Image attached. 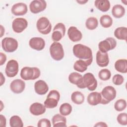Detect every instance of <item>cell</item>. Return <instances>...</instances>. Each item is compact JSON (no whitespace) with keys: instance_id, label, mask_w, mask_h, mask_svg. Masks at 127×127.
Returning a JSON list of instances; mask_svg holds the SVG:
<instances>
[{"instance_id":"6da1fadb","label":"cell","mask_w":127,"mask_h":127,"mask_svg":"<svg viewBox=\"0 0 127 127\" xmlns=\"http://www.w3.org/2000/svg\"><path fill=\"white\" fill-rule=\"evenodd\" d=\"M72 51L76 57L85 62L88 65H90L92 63V52L89 47L81 44H78L74 45Z\"/></svg>"},{"instance_id":"7a4b0ae2","label":"cell","mask_w":127,"mask_h":127,"mask_svg":"<svg viewBox=\"0 0 127 127\" xmlns=\"http://www.w3.org/2000/svg\"><path fill=\"white\" fill-rule=\"evenodd\" d=\"M40 75V70L36 67L25 66L20 71V76L24 80H35Z\"/></svg>"},{"instance_id":"3957f363","label":"cell","mask_w":127,"mask_h":127,"mask_svg":"<svg viewBox=\"0 0 127 127\" xmlns=\"http://www.w3.org/2000/svg\"><path fill=\"white\" fill-rule=\"evenodd\" d=\"M101 95V102L100 104H107L113 100L116 97V90L112 86L105 87L100 93Z\"/></svg>"},{"instance_id":"277c9868","label":"cell","mask_w":127,"mask_h":127,"mask_svg":"<svg viewBox=\"0 0 127 127\" xmlns=\"http://www.w3.org/2000/svg\"><path fill=\"white\" fill-rule=\"evenodd\" d=\"M51 57L55 61H61L64 57V50L62 45L58 42H53L50 47Z\"/></svg>"},{"instance_id":"5b68a950","label":"cell","mask_w":127,"mask_h":127,"mask_svg":"<svg viewBox=\"0 0 127 127\" xmlns=\"http://www.w3.org/2000/svg\"><path fill=\"white\" fill-rule=\"evenodd\" d=\"M97 86V81L92 73L87 72L83 75L81 89L87 88L89 90L93 91L96 89Z\"/></svg>"},{"instance_id":"8992f818","label":"cell","mask_w":127,"mask_h":127,"mask_svg":"<svg viewBox=\"0 0 127 127\" xmlns=\"http://www.w3.org/2000/svg\"><path fill=\"white\" fill-rule=\"evenodd\" d=\"M60 93L56 90L50 91L44 102V106L48 109H53L56 107L60 100Z\"/></svg>"},{"instance_id":"52a82bcc","label":"cell","mask_w":127,"mask_h":127,"mask_svg":"<svg viewBox=\"0 0 127 127\" xmlns=\"http://www.w3.org/2000/svg\"><path fill=\"white\" fill-rule=\"evenodd\" d=\"M36 27L38 31L44 35L50 33L52 29V24L46 17H42L37 20Z\"/></svg>"},{"instance_id":"ba28073f","label":"cell","mask_w":127,"mask_h":127,"mask_svg":"<svg viewBox=\"0 0 127 127\" xmlns=\"http://www.w3.org/2000/svg\"><path fill=\"white\" fill-rule=\"evenodd\" d=\"M18 45L17 41L11 37H5L1 41L2 49L7 53H12L16 51Z\"/></svg>"},{"instance_id":"9c48e42d","label":"cell","mask_w":127,"mask_h":127,"mask_svg":"<svg viewBox=\"0 0 127 127\" xmlns=\"http://www.w3.org/2000/svg\"><path fill=\"white\" fill-rule=\"evenodd\" d=\"M117 46L116 40L112 37H108L98 44L99 51L102 53H107L110 50H113Z\"/></svg>"},{"instance_id":"30bf717a","label":"cell","mask_w":127,"mask_h":127,"mask_svg":"<svg viewBox=\"0 0 127 127\" xmlns=\"http://www.w3.org/2000/svg\"><path fill=\"white\" fill-rule=\"evenodd\" d=\"M65 33V27L63 23H58L54 27L52 35V40L54 42L60 41L64 37Z\"/></svg>"},{"instance_id":"8fae6325","label":"cell","mask_w":127,"mask_h":127,"mask_svg":"<svg viewBox=\"0 0 127 127\" xmlns=\"http://www.w3.org/2000/svg\"><path fill=\"white\" fill-rule=\"evenodd\" d=\"M19 65L18 62L14 60L9 61L6 65L5 72L7 76L13 77L15 76L18 72Z\"/></svg>"},{"instance_id":"7c38bea8","label":"cell","mask_w":127,"mask_h":127,"mask_svg":"<svg viewBox=\"0 0 127 127\" xmlns=\"http://www.w3.org/2000/svg\"><path fill=\"white\" fill-rule=\"evenodd\" d=\"M28 22L24 18H16L14 19L12 23L13 30L17 33L23 32L27 27Z\"/></svg>"},{"instance_id":"4fadbf2b","label":"cell","mask_w":127,"mask_h":127,"mask_svg":"<svg viewBox=\"0 0 127 127\" xmlns=\"http://www.w3.org/2000/svg\"><path fill=\"white\" fill-rule=\"evenodd\" d=\"M47 7V3L43 0H34L29 4L30 11L34 14L38 13L44 10Z\"/></svg>"},{"instance_id":"5bb4252c","label":"cell","mask_w":127,"mask_h":127,"mask_svg":"<svg viewBox=\"0 0 127 127\" xmlns=\"http://www.w3.org/2000/svg\"><path fill=\"white\" fill-rule=\"evenodd\" d=\"M27 6L23 2H18L13 4L11 8V11L13 14L16 16L25 15L27 12Z\"/></svg>"},{"instance_id":"9a60e30c","label":"cell","mask_w":127,"mask_h":127,"mask_svg":"<svg viewBox=\"0 0 127 127\" xmlns=\"http://www.w3.org/2000/svg\"><path fill=\"white\" fill-rule=\"evenodd\" d=\"M25 87V83L21 79H16L13 80L10 84V90L14 93L19 94L22 93Z\"/></svg>"},{"instance_id":"2e32d148","label":"cell","mask_w":127,"mask_h":127,"mask_svg":"<svg viewBox=\"0 0 127 127\" xmlns=\"http://www.w3.org/2000/svg\"><path fill=\"white\" fill-rule=\"evenodd\" d=\"M29 44L32 49L37 51H41L45 48V42L41 37H33L29 40Z\"/></svg>"},{"instance_id":"e0dca14e","label":"cell","mask_w":127,"mask_h":127,"mask_svg":"<svg viewBox=\"0 0 127 127\" xmlns=\"http://www.w3.org/2000/svg\"><path fill=\"white\" fill-rule=\"evenodd\" d=\"M67 35L69 39L73 42H78L81 40L82 34L81 32L74 26H70L67 30Z\"/></svg>"},{"instance_id":"ac0fdd59","label":"cell","mask_w":127,"mask_h":127,"mask_svg":"<svg viewBox=\"0 0 127 127\" xmlns=\"http://www.w3.org/2000/svg\"><path fill=\"white\" fill-rule=\"evenodd\" d=\"M97 64L100 67L107 66L109 63V58L107 53H102L100 51H97L96 56Z\"/></svg>"},{"instance_id":"d6986e66","label":"cell","mask_w":127,"mask_h":127,"mask_svg":"<svg viewBox=\"0 0 127 127\" xmlns=\"http://www.w3.org/2000/svg\"><path fill=\"white\" fill-rule=\"evenodd\" d=\"M35 92L39 95H44L49 90V87L45 81L42 80L37 81L34 84Z\"/></svg>"},{"instance_id":"ffe728a7","label":"cell","mask_w":127,"mask_h":127,"mask_svg":"<svg viewBox=\"0 0 127 127\" xmlns=\"http://www.w3.org/2000/svg\"><path fill=\"white\" fill-rule=\"evenodd\" d=\"M29 111L33 115L39 116L45 113L46 107L44 105L40 103L35 102L31 105Z\"/></svg>"},{"instance_id":"44dd1931","label":"cell","mask_w":127,"mask_h":127,"mask_svg":"<svg viewBox=\"0 0 127 127\" xmlns=\"http://www.w3.org/2000/svg\"><path fill=\"white\" fill-rule=\"evenodd\" d=\"M68 80L71 83L76 85L79 88H81L83 80V76L81 74L76 72H72L68 76Z\"/></svg>"},{"instance_id":"7402d4cb","label":"cell","mask_w":127,"mask_h":127,"mask_svg":"<svg viewBox=\"0 0 127 127\" xmlns=\"http://www.w3.org/2000/svg\"><path fill=\"white\" fill-rule=\"evenodd\" d=\"M101 95L100 93L93 92L90 93L87 96V101L88 103L92 106H96L101 102Z\"/></svg>"},{"instance_id":"603a6c76","label":"cell","mask_w":127,"mask_h":127,"mask_svg":"<svg viewBox=\"0 0 127 127\" xmlns=\"http://www.w3.org/2000/svg\"><path fill=\"white\" fill-rule=\"evenodd\" d=\"M52 123L54 127H66V119L64 116L57 114L52 118Z\"/></svg>"},{"instance_id":"cb8c5ba5","label":"cell","mask_w":127,"mask_h":127,"mask_svg":"<svg viewBox=\"0 0 127 127\" xmlns=\"http://www.w3.org/2000/svg\"><path fill=\"white\" fill-rule=\"evenodd\" d=\"M94 4L98 9L102 12H106L110 8V3L108 0H96Z\"/></svg>"},{"instance_id":"d4e9b609","label":"cell","mask_w":127,"mask_h":127,"mask_svg":"<svg viewBox=\"0 0 127 127\" xmlns=\"http://www.w3.org/2000/svg\"><path fill=\"white\" fill-rule=\"evenodd\" d=\"M116 70L121 73H126L127 72V61L126 59H120L115 63Z\"/></svg>"},{"instance_id":"484cf974","label":"cell","mask_w":127,"mask_h":127,"mask_svg":"<svg viewBox=\"0 0 127 127\" xmlns=\"http://www.w3.org/2000/svg\"><path fill=\"white\" fill-rule=\"evenodd\" d=\"M113 16L117 18L122 17L125 14V9L121 4L115 5L112 9Z\"/></svg>"},{"instance_id":"4316f807","label":"cell","mask_w":127,"mask_h":127,"mask_svg":"<svg viewBox=\"0 0 127 127\" xmlns=\"http://www.w3.org/2000/svg\"><path fill=\"white\" fill-rule=\"evenodd\" d=\"M114 36L119 40H126L127 39V28L126 27H120L114 31Z\"/></svg>"},{"instance_id":"83f0119b","label":"cell","mask_w":127,"mask_h":127,"mask_svg":"<svg viewBox=\"0 0 127 127\" xmlns=\"http://www.w3.org/2000/svg\"><path fill=\"white\" fill-rule=\"evenodd\" d=\"M84 95L79 91L73 92L71 95V100L77 105L82 104L84 101Z\"/></svg>"},{"instance_id":"f1b7e54d","label":"cell","mask_w":127,"mask_h":127,"mask_svg":"<svg viewBox=\"0 0 127 127\" xmlns=\"http://www.w3.org/2000/svg\"><path fill=\"white\" fill-rule=\"evenodd\" d=\"M88 64L83 60H79L76 61L73 65V68L75 70L80 72H83L87 69Z\"/></svg>"},{"instance_id":"f546056e","label":"cell","mask_w":127,"mask_h":127,"mask_svg":"<svg viewBox=\"0 0 127 127\" xmlns=\"http://www.w3.org/2000/svg\"><path fill=\"white\" fill-rule=\"evenodd\" d=\"M100 23L104 28H109L113 24V19L109 15H102L100 19Z\"/></svg>"},{"instance_id":"4dcf8cb0","label":"cell","mask_w":127,"mask_h":127,"mask_svg":"<svg viewBox=\"0 0 127 127\" xmlns=\"http://www.w3.org/2000/svg\"><path fill=\"white\" fill-rule=\"evenodd\" d=\"M85 25L87 29L89 30L95 29L98 25V21L96 18L94 17H90L87 19Z\"/></svg>"},{"instance_id":"1f68e13d","label":"cell","mask_w":127,"mask_h":127,"mask_svg":"<svg viewBox=\"0 0 127 127\" xmlns=\"http://www.w3.org/2000/svg\"><path fill=\"white\" fill-rule=\"evenodd\" d=\"M9 124L11 127H23V123L21 119L18 116H12L9 119Z\"/></svg>"},{"instance_id":"d6a6232c","label":"cell","mask_w":127,"mask_h":127,"mask_svg":"<svg viewBox=\"0 0 127 127\" xmlns=\"http://www.w3.org/2000/svg\"><path fill=\"white\" fill-rule=\"evenodd\" d=\"M60 114L64 116L69 115L72 111V107L71 106L67 103H64L62 104L59 109Z\"/></svg>"},{"instance_id":"836d02e7","label":"cell","mask_w":127,"mask_h":127,"mask_svg":"<svg viewBox=\"0 0 127 127\" xmlns=\"http://www.w3.org/2000/svg\"><path fill=\"white\" fill-rule=\"evenodd\" d=\"M111 76V71L106 68L102 69L98 73L99 78L103 81H106L109 80Z\"/></svg>"},{"instance_id":"e575fe53","label":"cell","mask_w":127,"mask_h":127,"mask_svg":"<svg viewBox=\"0 0 127 127\" xmlns=\"http://www.w3.org/2000/svg\"><path fill=\"white\" fill-rule=\"evenodd\" d=\"M127 107V102L124 99H121L117 100L115 104L114 108L117 111L121 112L124 110Z\"/></svg>"},{"instance_id":"d590c367","label":"cell","mask_w":127,"mask_h":127,"mask_svg":"<svg viewBox=\"0 0 127 127\" xmlns=\"http://www.w3.org/2000/svg\"><path fill=\"white\" fill-rule=\"evenodd\" d=\"M117 121L119 124L126 126L127 125V114L126 113H121L117 116Z\"/></svg>"},{"instance_id":"8d00e7d4","label":"cell","mask_w":127,"mask_h":127,"mask_svg":"<svg viewBox=\"0 0 127 127\" xmlns=\"http://www.w3.org/2000/svg\"><path fill=\"white\" fill-rule=\"evenodd\" d=\"M124 81V78L123 76L119 74H117L114 75L112 78V81L115 85H121Z\"/></svg>"},{"instance_id":"74e56055","label":"cell","mask_w":127,"mask_h":127,"mask_svg":"<svg viewBox=\"0 0 127 127\" xmlns=\"http://www.w3.org/2000/svg\"><path fill=\"white\" fill-rule=\"evenodd\" d=\"M38 127H51V124L50 120L44 118L40 120L38 122Z\"/></svg>"},{"instance_id":"f35d334b","label":"cell","mask_w":127,"mask_h":127,"mask_svg":"<svg viewBox=\"0 0 127 127\" xmlns=\"http://www.w3.org/2000/svg\"><path fill=\"white\" fill-rule=\"evenodd\" d=\"M0 65H2V64H4V63L5 62L6 60V55L0 52Z\"/></svg>"},{"instance_id":"ab89813d","label":"cell","mask_w":127,"mask_h":127,"mask_svg":"<svg viewBox=\"0 0 127 127\" xmlns=\"http://www.w3.org/2000/svg\"><path fill=\"white\" fill-rule=\"evenodd\" d=\"M0 126L2 127H5L6 126V119L2 115H0Z\"/></svg>"},{"instance_id":"60d3db41","label":"cell","mask_w":127,"mask_h":127,"mask_svg":"<svg viewBox=\"0 0 127 127\" xmlns=\"http://www.w3.org/2000/svg\"><path fill=\"white\" fill-rule=\"evenodd\" d=\"M94 127H107V125L104 122H99L94 125Z\"/></svg>"},{"instance_id":"b9f144b4","label":"cell","mask_w":127,"mask_h":127,"mask_svg":"<svg viewBox=\"0 0 127 127\" xmlns=\"http://www.w3.org/2000/svg\"><path fill=\"white\" fill-rule=\"evenodd\" d=\"M0 86H1L5 82V77L3 76L2 73L0 72Z\"/></svg>"},{"instance_id":"7bdbcfd3","label":"cell","mask_w":127,"mask_h":127,"mask_svg":"<svg viewBox=\"0 0 127 127\" xmlns=\"http://www.w3.org/2000/svg\"><path fill=\"white\" fill-rule=\"evenodd\" d=\"M88 1V0H79V1H78V0H77V2H78L79 3H80V4H84V3H85L86 2H87Z\"/></svg>"}]
</instances>
